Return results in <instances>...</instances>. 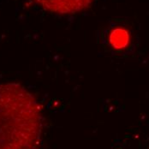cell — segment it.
Masks as SVG:
<instances>
[{
  "instance_id": "cell-1",
  "label": "cell",
  "mask_w": 149,
  "mask_h": 149,
  "mask_svg": "<svg viewBox=\"0 0 149 149\" xmlns=\"http://www.w3.org/2000/svg\"><path fill=\"white\" fill-rule=\"evenodd\" d=\"M41 110L22 85H0V149H36L41 134Z\"/></svg>"
},
{
  "instance_id": "cell-3",
  "label": "cell",
  "mask_w": 149,
  "mask_h": 149,
  "mask_svg": "<svg viewBox=\"0 0 149 149\" xmlns=\"http://www.w3.org/2000/svg\"><path fill=\"white\" fill-rule=\"evenodd\" d=\"M110 41L115 48H123L129 42V33L122 29H115L111 34Z\"/></svg>"
},
{
  "instance_id": "cell-2",
  "label": "cell",
  "mask_w": 149,
  "mask_h": 149,
  "mask_svg": "<svg viewBox=\"0 0 149 149\" xmlns=\"http://www.w3.org/2000/svg\"><path fill=\"white\" fill-rule=\"evenodd\" d=\"M47 10L57 14H73L88 8L93 0H35Z\"/></svg>"
}]
</instances>
